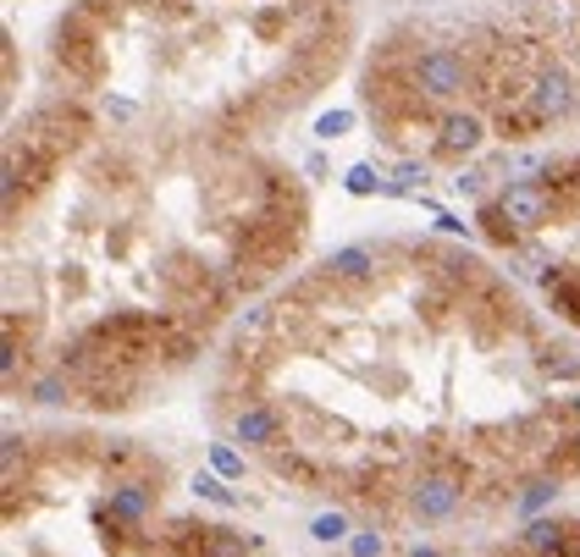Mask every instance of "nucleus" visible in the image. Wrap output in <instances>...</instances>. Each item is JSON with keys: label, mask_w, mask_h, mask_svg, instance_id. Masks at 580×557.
<instances>
[{"label": "nucleus", "mask_w": 580, "mask_h": 557, "mask_svg": "<svg viewBox=\"0 0 580 557\" xmlns=\"http://www.w3.org/2000/svg\"><path fill=\"white\" fill-rule=\"evenodd\" d=\"M531 106L542 111V117H569L575 111V83H569V72L564 66H542L536 77H531Z\"/></svg>", "instance_id": "6"}, {"label": "nucleus", "mask_w": 580, "mask_h": 557, "mask_svg": "<svg viewBox=\"0 0 580 557\" xmlns=\"http://www.w3.org/2000/svg\"><path fill=\"white\" fill-rule=\"evenodd\" d=\"M536 364H542V376H553V382H580V359L575 353H542Z\"/></svg>", "instance_id": "16"}, {"label": "nucleus", "mask_w": 580, "mask_h": 557, "mask_svg": "<svg viewBox=\"0 0 580 557\" xmlns=\"http://www.w3.org/2000/svg\"><path fill=\"white\" fill-rule=\"evenodd\" d=\"M255 552V541H249L243 530H232V524H210V535H205V557H249Z\"/></svg>", "instance_id": "13"}, {"label": "nucleus", "mask_w": 580, "mask_h": 557, "mask_svg": "<svg viewBox=\"0 0 580 557\" xmlns=\"http://www.w3.org/2000/svg\"><path fill=\"white\" fill-rule=\"evenodd\" d=\"M28 392H34V403H72V398H77V387L61 376V370H45Z\"/></svg>", "instance_id": "14"}, {"label": "nucleus", "mask_w": 580, "mask_h": 557, "mask_svg": "<svg viewBox=\"0 0 580 557\" xmlns=\"http://www.w3.org/2000/svg\"><path fill=\"white\" fill-rule=\"evenodd\" d=\"M376 189L387 194V182H382L376 166H354V171H349V194H376Z\"/></svg>", "instance_id": "20"}, {"label": "nucleus", "mask_w": 580, "mask_h": 557, "mask_svg": "<svg viewBox=\"0 0 580 557\" xmlns=\"http://www.w3.org/2000/svg\"><path fill=\"white\" fill-rule=\"evenodd\" d=\"M421 182H426V166L403 160V166H398V177L387 182V194H414V189H421Z\"/></svg>", "instance_id": "19"}, {"label": "nucleus", "mask_w": 580, "mask_h": 557, "mask_svg": "<svg viewBox=\"0 0 580 557\" xmlns=\"http://www.w3.org/2000/svg\"><path fill=\"white\" fill-rule=\"evenodd\" d=\"M349 122H354L349 111H331V117H321V138H338V133H343Z\"/></svg>", "instance_id": "24"}, {"label": "nucleus", "mask_w": 580, "mask_h": 557, "mask_svg": "<svg viewBox=\"0 0 580 557\" xmlns=\"http://www.w3.org/2000/svg\"><path fill=\"white\" fill-rule=\"evenodd\" d=\"M542 122H547V117L531 106V95H525V100H497V111H492V128L504 133V138H531Z\"/></svg>", "instance_id": "9"}, {"label": "nucleus", "mask_w": 580, "mask_h": 557, "mask_svg": "<svg viewBox=\"0 0 580 557\" xmlns=\"http://www.w3.org/2000/svg\"><path fill=\"white\" fill-rule=\"evenodd\" d=\"M326 276H331V282H371V276H376V254L365 243H349V249H338L326 259Z\"/></svg>", "instance_id": "11"}, {"label": "nucleus", "mask_w": 580, "mask_h": 557, "mask_svg": "<svg viewBox=\"0 0 580 557\" xmlns=\"http://www.w3.org/2000/svg\"><path fill=\"white\" fill-rule=\"evenodd\" d=\"M475 144H481V117H475V111H448V117H437V149H443L448 160L470 155Z\"/></svg>", "instance_id": "8"}, {"label": "nucleus", "mask_w": 580, "mask_h": 557, "mask_svg": "<svg viewBox=\"0 0 580 557\" xmlns=\"http://www.w3.org/2000/svg\"><path fill=\"white\" fill-rule=\"evenodd\" d=\"M266 463H271V470H277L282 481H299V486H321V481H326V470H321L315 458H304L299 447H271V452H266Z\"/></svg>", "instance_id": "12"}, {"label": "nucleus", "mask_w": 580, "mask_h": 557, "mask_svg": "<svg viewBox=\"0 0 580 557\" xmlns=\"http://www.w3.org/2000/svg\"><path fill=\"white\" fill-rule=\"evenodd\" d=\"M409 83H414V95L448 100V95H459V88L470 83V61L459 50H448V45H432V50H421L409 61Z\"/></svg>", "instance_id": "2"}, {"label": "nucleus", "mask_w": 580, "mask_h": 557, "mask_svg": "<svg viewBox=\"0 0 580 557\" xmlns=\"http://www.w3.org/2000/svg\"><path fill=\"white\" fill-rule=\"evenodd\" d=\"M155 513V486L149 481H111L106 502H100V524H144Z\"/></svg>", "instance_id": "4"}, {"label": "nucleus", "mask_w": 580, "mask_h": 557, "mask_svg": "<svg viewBox=\"0 0 580 557\" xmlns=\"http://www.w3.org/2000/svg\"><path fill=\"white\" fill-rule=\"evenodd\" d=\"M497 210H504V216H509V227L525 238V232L547 227L558 210H569V199L553 189V182H536V177H525V182H509V189L497 194Z\"/></svg>", "instance_id": "1"}, {"label": "nucleus", "mask_w": 580, "mask_h": 557, "mask_svg": "<svg viewBox=\"0 0 580 557\" xmlns=\"http://www.w3.org/2000/svg\"><path fill=\"white\" fill-rule=\"evenodd\" d=\"M310 535L331 546V541H343V535H349V519H343V513H315V519H310Z\"/></svg>", "instance_id": "17"}, {"label": "nucleus", "mask_w": 580, "mask_h": 557, "mask_svg": "<svg viewBox=\"0 0 580 557\" xmlns=\"http://www.w3.org/2000/svg\"><path fill=\"white\" fill-rule=\"evenodd\" d=\"M569 420H575V425H580V392H575V398H569Z\"/></svg>", "instance_id": "25"}, {"label": "nucleus", "mask_w": 580, "mask_h": 557, "mask_svg": "<svg viewBox=\"0 0 580 557\" xmlns=\"http://www.w3.org/2000/svg\"><path fill=\"white\" fill-rule=\"evenodd\" d=\"M232 436H238L243 447L271 452V447H282V414H277L271 403H243V409L232 414Z\"/></svg>", "instance_id": "5"}, {"label": "nucleus", "mask_w": 580, "mask_h": 557, "mask_svg": "<svg viewBox=\"0 0 580 557\" xmlns=\"http://www.w3.org/2000/svg\"><path fill=\"white\" fill-rule=\"evenodd\" d=\"M210 463H216V475H221V481H232V475H243V458H238L232 447H221V441L210 447Z\"/></svg>", "instance_id": "21"}, {"label": "nucleus", "mask_w": 580, "mask_h": 557, "mask_svg": "<svg viewBox=\"0 0 580 557\" xmlns=\"http://www.w3.org/2000/svg\"><path fill=\"white\" fill-rule=\"evenodd\" d=\"M553 497H558V481H553V475H536V481H531V492L520 497V508H525V513H536V508H547Z\"/></svg>", "instance_id": "18"}, {"label": "nucleus", "mask_w": 580, "mask_h": 557, "mask_svg": "<svg viewBox=\"0 0 580 557\" xmlns=\"http://www.w3.org/2000/svg\"><path fill=\"white\" fill-rule=\"evenodd\" d=\"M464 481L470 470H421V481L409 486V508L421 519H454L464 502Z\"/></svg>", "instance_id": "3"}, {"label": "nucleus", "mask_w": 580, "mask_h": 557, "mask_svg": "<svg viewBox=\"0 0 580 557\" xmlns=\"http://www.w3.org/2000/svg\"><path fill=\"white\" fill-rule=\"evenodd\" d=\"M569 530H575V524L536 519V524H525V535H520V552H525V557H564V546H569Z\"/></svg>", "instance_id": "10"}, {"label": "nucleus", "mask_w": 580, "mask_h": 557, "mask_svg": "<svg viewBox=\"0 0 580 557\" xmlns=\"http://www.w3.org/2000/svg\"><path fill=\"white\" fill-rule=\"evenodd\" d=\"M194 486H200V497H210V502H221V508H232V502H238V497L221 486V475H200Z\"/></svg>", "instance_id": "22"}, {"label": "nucleus", "mask_w": 580, "mask_h": 557, "mask_svg": "<svg viewBox=\"0 0 580 557\" xmlns=\"http://www.w3.org/2000/svg\"><path fill=\"white\" fill-rule=\"evenodd\" d=\"M515 557H525V552H515Z\"/></svg>", "instance_id": "26"}, {"label": "nucleus", "mask_w": 580, "mask_h": 557, "mask_svg": "<svg viewBox=\"0 0 580 557\" xmlns=\"http://www.w3.org/2000/svg\"><path fill=\"white\" fill-rule=\"evenodd\" d=\"M481 227H486V238H492V243H504V249H515V243H520V232L509 227V216H504V210H497V199L481 210Z\"/></svg>", "instance_id": "15"}, {"label": "nucleus", "mask_w": 580, "mask_h": 557, "mask_svg": "<svg viewBox=\"0 0 580 557\" xmlns=\"http://www.w3.org/2000/svg\"><path fill=\"white\" fill-rule=\"evenodd\" d=\"M542 293H547V310H553L558 320L580 326V270H569V265H553V270L542 276Z\"/></svg>", "instance_id": "7"}, {"label": "nucleus", "mask_w": 580, "mask_h": 557, "mask_svg": "<svg viewBox=\"0 0 580 557\" xmlns=\"http://www.w3.org/2000/svg\"><path fill=\"white\" fill-rule=\"evenodd\" d=\"M354 557H382L387 552V541H382V530H365V535H354V546H349Z\"/></svg>", "instance_id": "23"}]
</instances>
